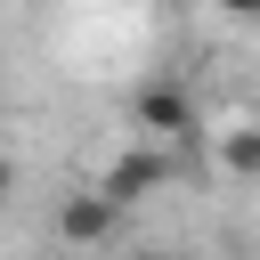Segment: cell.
I'll list each match as a JSON object with an SVG mask.
<instances>
[{
    "label": "cell",
    "instance_id": "cell-4",
    "mask_svg": "<svg viewBox=\"0 0 260 260\" xmlns=\"http://www.w3.org/2000/svg\"><path fill=\"white\" fill-rule=\"evenodd\" d=\"M219 171H228V179H260V122L219 130Z\"/></svg>",
    "mask_w": 260,
    "mask_h": 260
},
{
    "label": "cell",
    "instance_id": "cell-2",
    "mask_svg": "<svg viewBox=\"0 0 260 260\" xmlns=\"http://www.w3.org/2000/svg\"><path fill=\"white\" fill-rule=\"evenodd\" d=\"M130 130L154 138V146L195 138V98H187L179 81H138V89H130Z\"/></svg>",
    "mask_w": 260,
    "mask_h": 260
},
{
    "label": "cell",
    "instance_id": "cell-1",
    "mask_svg": "<svg viewBox=\"0 0 260 260\" xmlns=\"http://www.w3.org/2000/svg\"><path fill=\"white\" fill-rule=\"evenodd\" d=\"M171 146H154V138H138V146H122L106 171H98V195L114 203V211H130V203H146L154 187H171Z\"/></svg>",
    "mask_w": 260,
    "mask_h": 260
},
{
    "label": "cell",
    "instance_id": "cell-7",
    "mask_svg": "<svg viewBox=\"0 0 260 260\" xmlns=\"http://www.w3.org/2000/svg\"><path fill=\"white\" fill-rule=\"evenodd\" d=\"M130 260H187V252H171V244H146V252H130Z\"/></svg>",
    "mask_w": 260,
    "mask_h": 260
},
{
    "label": "cell",
    "instance_id": "cell-3",
    "mask_svg": "<svg viewBox=\"0 0 260 260\" xmlns=\"http://www.w3.org/2000/svg\"><path fill=\"white\" fill-rule=\"evenodd\" d=\"M49 228H57V244H65V252H98V244L122 228V211H114L98 187H81V195H65V203H57V219H49Z\"/></svg>",
    "mask_w": 260,
    "mask_h": 260
},
{
    "label": "cell",
    "instance_id": "cell-5",
    "mask_svg": "<svg viewBox=\"0 0 260 260\" xmlns=\"http://www.w3.org/2000/svg\"><path fill=\"white\" fill-rule=\"evenodd\" d=\"M211 8H219L228 24H260V0H211Z\"/></svg>",
    "mask_w": 260,
    "mask_h": 260
},
{
    "label": "cell",
    "instance_id": "cell-6",
    "mask_svg": "<svg viewBox=\"0 0 260 260\" xmlns=\"http://www.w3.org/2000/svg\"><path fill=\"white\" fill-rule=\"evenodd\" d=\"M8 195H16V154H0V211H8Z\"/></svg>",
    "mask_w": 260,
    "mask_h": 260
}]
</instances>
